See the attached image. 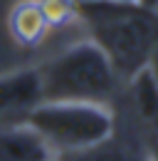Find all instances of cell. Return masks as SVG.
<instances>
[{
  "mask_svg": "<svg viewBox=\"0 0 158 161\" xmlns=\"http://www.w3.org/2000/svg\"><path fill=\"white\" fill-rule=\"evenodd\" d=\"M77 13L89 40L109 57L124 82L146 69L158 45V10L136 0H77Z\"/></svg>",
  "mask_w": 158,
  "mask_h": 161,
  "instance_id": "obj_1",
  "label": "cell"
},
{
  "mask_svg": "<svg viewBox=\"0 0 158 161\" xmlns=\"http://www.w3.org/2000/svg\"><path fill=\"white\" fill-rule=\"evenodd\" d=\"M37 77L42 102H92L106 107H111L124 82L92 40L77 42L42 62Z\"/></svg>",
  "mask_w": 158,
  "mask_h": 161,
  "instance_id": "obj_2",
  "label": "cell"
},
{
  "mask_svg": "<svg viewBox=\"0 0 158 161\" xmlns=\"http://www.w3.org/2000/svg\"><path fill=\"white\" fill-rule=\"evenodd\" d=\"M22 121L45 139L55 156L84 151L116 131L114 107L92 102H40Z\"/></svg>",
  "mask_w": 158,
  "mask_h": 161,
  "instance_id": "obj_3",
  "label": "cell"
},
{
  "mask_svg": "<svg viewBox=\"0 0 158 161\" xmlns=\"http://www.w3.org/2000/svg\"><path fill=\"white\" fill-rule=\"evenodd\" d=\"M42 102L37 67L0 75V124L22 121V117Z\"/></svg>",
  "mask_w": 158,
  "mask_h": 161,
  "instance_id": "obj_4",
  "label": "cell"
},
{
  "mask_svg": "<svg viewBox=\"0 0 158 161\" xmlns=\"http://www.w3.org/2000/svg\"><path fill=\"white\" fill-rule=\"evenodd\" d=\"M55 151L25 121L0 124V161H52Z\"/></svg>",
  "mask_w": 158,
  "mask_h": 161,
  "instance_id": "obj_5",
  "label": "cell"
},
{
  "mask_svg": "<svg viewBox=\"0 0 158 161\" xmlns=\"http://www.w3.org/2000/svg\"><path fill=\"white\" fill-rule=\"evenodd\" d=\"M8 27L13 40L22 45V47H35L47 37V32L52 30L50 22L45 18L42 8L37 5V0H20L15 3V8L10 10L8 18Z\"/></svg>",
  "mask_w": 158,
  "mask_h": 161,
  "instance_id": "obj_6",
  "label": "cell"
},
{
  "mask_svg": "<svg viewBox=\"0 0 158 161\" xmlns=\"http://www.w3.org/2000/svg\"><path fill=\"white\" fill-rule=\"evenodd\" d=\"M64 161H146L148 154L136 146L134 141L121 139L118 131H114L109 139L99 141L94 146L77 151V154H67V156H59Z\"/></svg>",
  "mask_w": 158,
  "mask_h": 161,
  "instance_id": "obj_7",
  "label": "cell"
},
{
  "mask_svg": "<svg viewBox=\"0 0 158 161\" xmlns=\"http://www.w3.org/2000/svg\"><path fill=\"white\" fill-rule=\"evenodd\" d=\"M126 84H129V97H131L134 114L151 131H158V84L153 82L151 72L141 69Z\"/></svg>",
  "mask_w": 158,
  "mask_h": 161,
  "instance_id": "obj_8",
  "label": "cell"
},
{
  "mask_svg": "<svg viewBox=\"0 0 158 161\" xmlns=\"http://www.w3.org/2000/svg\"><path fill=\"white\" fill-rule=\"evenodd\" d=\"M37 5L42 8L50 27H62L72 20H79L77 0H37Z\"/></svg>",
  "mask_w": 158,
  "mask_h": 161,
  "instance_id": "obj_9",
  "label": "cell"
},
{
  "mask_svg": "<svg viewBox=\"0 0 158 161\" xmlns=\"http://www.w3.org/2000/svg\"><path fill=\"white\" fill-rule=\"evenodd\" d=\"M146 69L151 72L153 82L158 84V45H156V50H153V55H151V60H148V64H146Z\"/></svg>",
  "mask_w": 158,
  "mask_h": 161,
  "instance_id": "obj_10",
  "label": "cell"
},
{
  "mask_svg": "<svg viewBox=\"0 0 158 161\" xmlns=\"http://www.w3.org/2000/svg\"><path fill=\"white\" fill-rule=\"evenodd\" d=\"M138 5H143V8H151V10H158V0H136Z\"/></svg>",
  "mask_w": 158,
  "mask_h": 161,
  "instance_id": "obj_11",
  "label": "cell"
},
{
  "mask_svg": "<svg viewBox=\"0 0 158 161\" xmlns=\"http://www.w3.org/2000/svg\"><path fill=\"white\" fill-rule=\"evenodd\" d=\"M52 161H64V159H59V156H55V159H52Z\"/></svg>",
  "mask_w": 158,
  "mask_h": 161,
  "instance_id": "obj_12",
  "label": "cell"
},
{
  "mask_svg": "<svg viewBox=\"0 0 158 161\" xmlns=\"http://www.w3.org/2000/svg\"><path fill=\"white\" fill-rule=\"evenodd\" d=\"M146 161H148V159H146Z\"/></svg>",
  "mask_w": 158,
  "mask_h": 161,
  "instance_id": "obj_13",
  "label": "cell"
}]
</instances>
